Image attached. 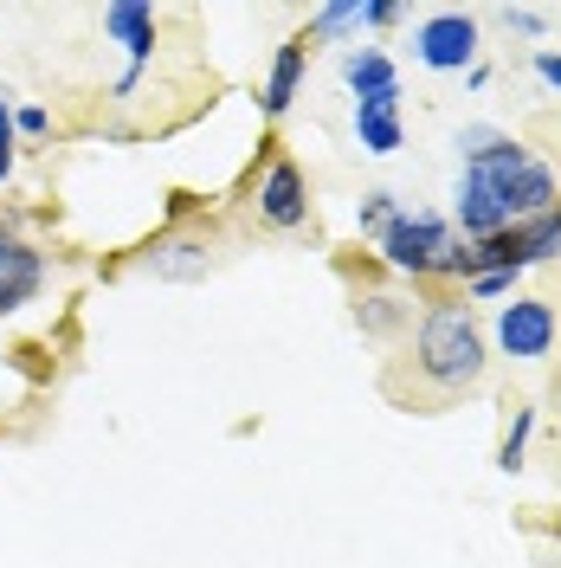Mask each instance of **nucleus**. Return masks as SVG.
Wrapping results in <instances>:
<instances>
[{
	"label": "nucleus",
	"mask_w": 561,
	"mask_h": 568,
	"mask_svg": "<svg viewBox=\"0 0 561 568\" xmlns=\"http://www.w3.org/2000/svg\"><path fill=\"white\" fill-rule=\"evenodd\" d=\"M142 272H149V278H207L213 272V246L201 240V233H169L162 246H149Z\"/></svg>",
	"instance_id": "11"
},
{
	"label": "nucleus",
	"mask_w": 561,
	"mask_h": 568,
	"mask_svg": "<svg viewBox=\"0 0 561 568\" xmlns=\"http://www.w3.org/2000/svg\"><path fill=\"white\" fill-rule=\"evenodd\" d=\"M529 71L549 84V91H561V52H549V45H536V59H529Z\"/></svg>",
	"instance_id": "23"
},
{
	"label": "nucleus",
	"mask_w": 561,
	"mask_h": 568,
	"mask_svg": "<svg viewBox=\"0 0 561 568\" xmlns=\"http://www.w3.org/2000/svg\"><path fill=\"white\" fill-rule=\"evenodd\" d=\"M304 71H310V39H284L278 52H272V65H265V84H258V116H272L278 123L284 110L297 104V91H304Z\"/></svg>",
	"instance_id": "8"
},
{
	"label": "nucleus",
	"mask_w": 561,
	"mask_h": 568,
	"mask_svg": "<svg viewBox=\"0 0 561 568\" xmlns=\"http://www.w3.org/2000/svg\"><path fill=\"white\" fill-rule=\"evenodd\" d=\"M561 336V317L549 297H510V304H497V323H491V343L497 355H510V362H542V355L555 349Z\"/></svg>",
	"instance_id": "4"
},
{
	"label": "nucleus",
	"mask_w": 561,
	"mask_h": 568,
	"mask_svg": "<svg viewBox=\"0 0 561 568\" xmlns=\"http://www.w3.org/2000/svg\"><path fill=\"white\" fill-rule=\"evenodd\" d=\"M355 142L361 155H400L407 142V116H400V91H381V98H355Z\"/></svg>",
	"instance_id": "10"
},
{
	"label": "nucleus",
	"mask_w": 561,
	"mask_h": 568,
	"mask_svg": "<svg viewBox=\"0 0 561 568\" xmlns=\"http://www.w3.org/2000/svg\"><path fill=\"white\" fill-rule=\"evenodd\" d=\"M484 329L471 317V304L465 297H439V304H426L420 311V329H414V368H420L426 388L439 394H465L484 382Z\"/></svg>",
	"instance_id": "2"
},
{
	"label": "nucleus",
	"mask_w": 561,
	"mask_h": 568,
	"mask_svg": "<svg viewBox=\"0 0 561 568\" xmlns=\"http://www.w3.org/2000/svg\"><path fill=\"white\" fill-rule=\"evenodd\" d=\"M497 20H503L510 33H523V39H542V33H549V13H536V7H497Z\"/></svg>",
	"instance_id": "20"
},
{
	"label": "nucleus",
	"mask_w": 561,
	"mask_h": 568,
	"mask_svg": "<svg viewBox=\"0 0 561 568\" xmlns=\"http://www.w3.org/2000/svg\"><path fill=\"white\" fill-rule=\"evenodd\" d=\"M7 240H20V213L0 207V246H7Z\"/></svg>",
	"instance_id": "27"
},
{
	"label": "nucleus",
	"mask_w": 561,
	"mask_h": 568,
	"mask_svg": "<svg viewBox=\"0 0 561 568\" xmlns=\"http://www.w3.org/2000/svg\"><path fill=\"white\" fill-rule=\"evenodd\" d=\"M39 284H45V252L20 233V240H7L0 246V323L13 317L20 304H33Z\"/></svg>",
	"instance_id": "9"
},
{
	"label": "nucleus",
	"mask_w": 561,
	"mask_h": 568,
	"mask_svg": "<svg viewBox=\"0 0 561 568\" xmlns=\"http://www.w3.org/2000/svg\"><path fill=\"white\" fill-rule=\"evenodd\" d=\"M484 84H491V65H484V59H478V65L465 71V91H484Z\"/></svg>",
	"instance_id": "26"
},
{
	"label": "nucleus",
	"mask_w": 561,
	"mask_h": 568,
	"mask_svg": "<svg viewBox=\"0 0 561 568\" xmlns=\"http://www.w3.org/2000/svg\"><path fill=\"white\" fill-rule=\"evenodd\" d=\"M503 136V130H491V123H471V130H458V162H471L478 149H491V142Z\"/></svg>",
	"instance_id": "22"
},
{
	"label": "nucleus",
	"mask_w": 561,
	"mask_h": 568,
	"mask_svg": "<svg viewBox=\"0 0 561 568\" xmlns=\"http://www.w3.org/2000/svg\"><path fill=\"white\" fill-rule=\"evenodd\" d=\"M400 20H407L400 0H361V27H368V33H387V27H400Z\"/></svg>",
	"instance_id": "21"
},
{
	"label": "nucleus",
	"mask_w": 561,
	"mask_h": 568,
	"mask_svg": "<svg viewBox=\"0 0 561 568\" xmlns=\"http://www.w3.org/2000/svg\"><path fill=\"white\" fill-rule=\"evenodd\" d=\"M343 84H349V98H381V91H400V65L381 45H349L343 52Z\"/></svg>",
	"instance_id": "12"
},
{
	"label": "nucleus",
	"mask_w": 561,
	"mask_h": 568,
	"mask_svg": "<svg viewBox=\"0 0 561 568\" xmlns=\"http://www.w3.org/2000/svg\"><path fill=\"white\" fill-rule=\"evenodd\" d=\"M13 91H7V84H0V149H20V130H13Z\"/></svg>",
	"instance_id": "24"
},
{
	"label": "nucleus",
	"mask_w": 561,
	"mask_h": 568,
	"mask_svg": "<svg viewBox=\"0 0 561 568\" xmlns=\"http://www.w3.org/2000/svg\"><path fill=\"white\" fill-rule=\"evenodd\" d=\"M555 207H561L555 162H542L517 136H497L471 162H458V187H452V213L446 220H452L458 240H491V233H510V226Z\"/></svg>",
	"instance_id": "1"
},
{
	"label": "nucleus",
	"mask_w": 561,
	"mask_h": 568,
	"mask_svg": "<svg viewBox=\"0 0 561 568\" xmlns=\"http://www.w3.org/2000/svg\"><path fill=\"white\" fill-rule=\"evenodd\" d=\"M497 297H517V272H478V278H465V304H497Z\"/></svg>",
	"instance_id": "18"
},
{
	"label": "nucleus",
	"mask_w": 561,
	"mask_h": 568,
	"mask_svg": "<svg viewBox=\"0 0 561 568\" xmlns=\"http://www.w3.org/2000/svg\"><path fill=\"white\" fill-rule=\"evenodd\" d=\"M20 175V149H0V187Z\"/></svg>",
	"instance_id": "25"
},
{
	"label": "nucleus",
	"mask_w": 561,
	"mask_h": 568,
	"mask_svg": "<svg viewBox=\"0 0 561 568\" xmlns=\"http://www.w3.org/2000/svg\"><path fill=\"white\" fill-rule=\"evenodd\" d=\"M13 130H20V142H45L52 136V110L45 104H20L13 110Z\"/></svg>",
	"instance_id": "19"
},
{
	"label": "nucleus",
	"mask_w": 561,
	"mask_h": 568,
	"mask_svg": "<svg viewBox=\"0 0 561 568\" xmlns=\"http://www.w3.org/2000/svg\"><path fill=\"white\" fill-rule=\"evenodd\" d=\"M394 213H400V194H394V187H368V194L355 201V233H361V240H381Z\"/></svg>",
	"instance_id": "16"
},
{
	"label": "nucleus",
	"mask_w": 561,
	"mask_h": 568,
	"mask_svg": "<svg viewBox=\"0 0 561 568\" xmlns=\"http://www.w3.org/2000/svg\"><path fill=\"white\" fill-rule=\"evenodd\" d=\"M414 59L426 71H471L478 65V13H426L420 27H414Z\"/></svg>",
	"instance_id": "5"
},
{
	"label": "nucleus",
	"mask_w": 561,
	"mask_h": 568,
	"mask_svg": "<svg viewBox=\"0 0 561 568\" xmlns=\"http://www.w3.org/2000/svg\"><path fill=\"white\" fill-rule=\"evenodd\" d=\"M407 323H414V304H400L394 291H361V297H355V329H361V336H375V343L400 336Z\"/></svg>",
	"instance_id": "13"
},
{
	"label": "nucleus",
	"mask_w": 561,
	"mask_h": 568,
	"mask_svg": "<svg viewBox=\"0 0 561 568\" xmlns=\"http://www.w3.org/2000/svg\"><path fill=\"white\" fill-rule=\"evenodd\" d=\"M387 272L400 278H439V284H465V240L452 233V220L439 207H400L387 220V233L375 240Z\"/></svg>",
	"instance_id": "3"
},
{
	"label": "nucleus",
	"mask_w": 561,
	"mask_h": 568,
	"mask_svg": "<svg viewBox=\"0 0 561 568\" xmlns=\"http://www.w3.org/2000/svg\"><path fill=\"white\" fill-rule=\"evenodd\" d=\"M555 252H561V207L555 213H536V220H523V226H517V258H523V272L549 265Z\"/></svg>",
	"instance_id": "14"
},
{
	"label": "nucleus",
	"mask_w": 561,
	"mask_h": 568,
	"mask_svg": "<svg viewBox=\"0 0 561 568\" xmlns=\"http://www.w3.org/2000/svg\"><path fill=\"white\" fill-rule=\"evenodd\" d=\"M529 433H536V407H517L510 414V426H503V439H497V471H523L529 465Z\"/></svg>",
	"instance_id": "15"
},
{
	"label": "nucleus",
	"mask_w": 561,
	"mask_h": 568,
	"mask_svg": "<svg viewBox=\"0 0 561 568\" xmlns=\"http://www.w3.org/2000/svg\"><path fill=\"white\" fill-rule=\"evenodd\" d=\"M104 39L123 45V78L110 84V98H136L142 71L155 59V7H142V0H110L104 7Z\"/></svg>",
	"instance_id": "6"
},
{
	"label": "nucleus",
	"mask_w": 561,
	"mask_h": 568,
	"mask_svg": "<svg viewBox=\"0 0 561 568\" xmlns=\"http://www.w3.org/2000/svg\"><path fill=\"white\" fill-rule=\"evenodd\" d=\"M361 27V0H336V7H316L310 27H304V39H343Z\"/></svg>",
	"instance_id": "17"
},
{
	"label": "nucleus",
	"mask_w": 561,
	"mask_h": 568,
	"mask_svg": "<svg viewBox=\"0 0 561 568\" xmlns=\"http://www.w3.org/2000/svg\"><path fill=\"white\" fill-rule=\"evenodd\" d=\"M252 207H258L265 226H278V233L310 226V181H304V169H297L290 155H272V162H265V175H258Z\"/></svg>",
	"instance_id": "7"
}]
</instances>
